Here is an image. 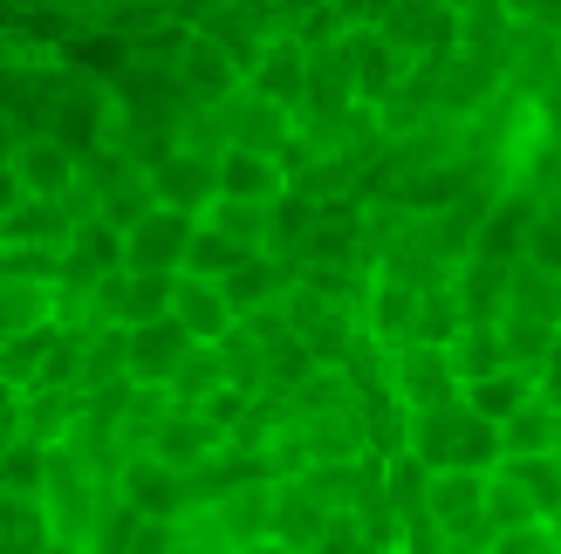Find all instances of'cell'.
<instances>
[{
	"instance_id": "cell-1",
	"label": "cell",
	"mask_w": 561,
	"mask_h": 554,
	"mask_svg": "<svg viewBox=\"0 0 561 554\" xmlns=\"http://www.w3.org/2000/svg\"><path fill=\"white\" fill-rule=\"evenodd\" d=\"M417 513L438 528L453 554H486V473H438L417 480Z\"/></svg>"
},
{
	"instance_id": "cell-2",
	"label": "cell",
	"mask_w": 561,
	"mask_h": 554,
	"mask_svg": "<svg viewBox=\"0 0 561 554\" xmlns=\"http://www.w3.org/2000/svg\"><path fill=\"white\" fill-rule=\"evenodd\" d=\"M383 383H390V397H398L411 418L417 411H445V404H459V370H453V349H425V343H398L383 356Z\"/></svg>"
},
{
	"instance_id": "cell-3",
	"label": "cell",
	"mask_w": 561,
	"mask_h": 554,
	"mask_svg": "<svg viewBox=\"0 0 561 554\" xmlns=\"http://www.w3.org/2000/svg\"><path fill=\"white\" fill-rule=\"evenodd\" d=\"M172 288L179 274H110L96 281V322L103 328H145V322H164L172 315Z\"/></svg>"
},
{
	"instance_id": "cell-4",
	"label": "cell",
	"mask_w": 561,
	"mask_h": 554,
	"mask_svg": "<svg viewBox=\"0 0 561 554\" xmlns=\"http://www.w3.org/2000/svg\"><path fill=\"white\" fill-rule=\"evenodd\" d=\"M301 446H308V465H363L370 459V411L350 391L343 404L301 418Z\"/></svg>"
},
{
	"instance_id": "cell-5",
	"label": "cell",
	"mask_w": 561,
	"mask_h": 554,
	"mask_svg": "<svg viewBox=\"0 0 561 554\" xmlns=\"http://www.w3.org/2000/svg\"><path fill=\"white\" fill-rule=\"evenodd\" d=\"M145 178H151V192H158V206L192 212V219H206V206L219 199V158L185 151V145H172V151H164Z\"/></svg>"
},
{
	"instance_id": "cell-6",
	"label": "cell",
	"mask_w": 561,
	"mask_h": 554,
	"mask_svg": "<svg viewBox=\"0 0 561 554\" xmlns=\"http://www.w3.org/2000/svg\"><path fill=\"white\" fill-rule=\"evenodd\" d=\"M172 76H179V96H185V109H219L227 96H240V62L219 42H206V35H185V48H179V62H172Z\"/></svg>"
},
{
	"instance_id": "cell-7",
	"label": "cell",
	"mask_w": 561,
	"mask_h": 554,
	"mask_svg": "<svg viewBox=\"0 0 561 554\" xmlns=\"http://www.w3.org/2000/svg\"><path fill=\"white\" fill-rule=\"evenodd\" d=\"M192 233H199V219H192V212L158 206L151 219H137V227L124 233V267H130V274H179Z\"/></svg>"
},
{
	"instance_id": "cell-8",
	"label": "cell",
	"mask_w": 561,
	"mask_h": 554,
	"mask_svg": "<svg viewBox=\"0 0 561 554\" xmlns=\"http://www.w3.org/2000/svg\"><path fill=\"white\" fill-rule=\"evenodd\" d=\"M117 507H130L137 520H172L185 513V473H172L164 459H151V452H137V459H124L117 465Z\"/></svg>"
},
{
	"instance_id": "cell-9",
	"label": "cell",
	"mask_w": 561,
	"mask_h": 554,
	"mask_svg": "<svg viewBox=\"0 0 561 554\" xmlns=\"http://www.w3.org/2000/svg\"><path fill=\"white\" fill-rule=\"evenodd\" d=\"M219 452H227V431H219L206 411H192V404H172V411L158 418V431H151V459H164L172 473L213 465Z\"/></svg>"
},
{
	"instance_id": "cell-10",
	"label": "cell",
	"mask_w": 561,
	"mask_h": 554,
	"mask_svg": "<svg viewBox=\"0 0 561 554\" xmlns=\"http://www.w3.org/2000/svg\"><path fill=\"white\" fill-rule=\"evenodd\" d=\"M192 349H199V343H192L172 315H164V322H145V328H124V377L164 391V383H172V370L185 363Z\"/></svg>"
},
{
	"instance_id": "cell-11",
	"label": "cell",
	"mask_w": 561,
	"mask_h": 554,
	"mask_svg": "<svg viewBox=\"0 0 561 554\" xmlns=\"http://www.w3.org/2000/svg\"><path fill=\"white\" fill-rule=\"evenodd\" d=\"M110 274H124V233L110 219H82L62 246V288L96 295V281H110Z\"/></svg>"
},
{
	"instance_id": "cell-12",
	"label": "cell",
	"mask_w": 561,
	"mask_h": 554,
	"mask_svg": "<svg viewBox=\"0 0 561 554\" xmlns=\"http://www.w3.org/2000/svg\"><path fill=\"white\" fill-rule=\"evenodd\" d=\"M247 90L261 103H274V109H301V96H308V42L301 35L267 42L254 55V69H247Z\"/></svg>"
},
{
	"instance_id": "cell-13",
	"label": "cell",
	"mask_w": 561,
	"mask_h": 554,
	"mask_svg": "<svg viewBox=\"0 0 561 554\" xmlns=\"http://www.w3.org/2000/svg\"><path fill=\"white\" fill-rule=\"evenodd\" d=\"M219 295H227V309H233V322H240V315H254V309L288 301V295H295V267L280 261V254H247L227 281H219Z\"/></svg>"
},
{
	"instance_id": "cell-14",
	"label": "cell",
	"mask_w": 561,
	"mask_h": 554,
	"mask_svg": "<svg viewBox=\"0 0 561 554\" xmlns=\"http://www.w3.org/2000/svg\"><path fill=\"white\" fill-rule=\"evenodd\" d=\"M14 178L27 199H62V192L82 178V158L62 145V137H27L21 158H14Z\"/></svg>"
},
{
	"instance_id": "cell-15",
	"label": "cell",
	"mask_w": 561,
	"mask_h": 554,
	"mask_svg": "<svg viewBox=\"0 0 561 554\" xmlns=\"http://www.w3.org/2000/svg\"><path fill=\"white\" fill-rule=\"evenodd\" d=\"M172 322L206 349L233 336V309H227V295H219V281H192V274H179V288H172Z\"/></svg>"
},
{
	"instance_id": "cell-16",
	"label": "cell",
	"mask_w": 561,
	"mask_h": 554,
	"mask_svg": "<svg viewBox=\"0 0 561 554\" xmlns=\"http://www.w3.org/2000/svg\"><path fill=\"white\" fill-rule=\"evenodd\" d=\"M288 192V172L267 151H219V199H247V206H274Z\"/></svg>"
},
{
	"instance_id": "cell-17",
	"label": "cell",
	"mask_w": 561,
	"mask_h": 554,
	"mask_svg": "<svg viewBox=\"0 0 561 554\" xmlns=\"http://www.w3.org/2000/svg\"><path fill=\"white\" fill-rule=\"evenodd\" d=\"M76 233V219L62 199H21L8 212V227H0V246H48V254H62Z\"/></svg>"
},
{
	"instance_id": "cell-18",
	"label": "cell",
	"mask_w": 561,
	"mask_h": 554,
	"mask_svg": "<svg viewBox=\"0 0 561 554\" xmlns=\"http://www.w3.org/2000/svg\"><path fill=\"white\" fill-rule=\"evenodd\" d=\"M398 76H404V55L390 48L377 27H356V103H390L398 96Z\"/></svg>"
},
{
	"instance_id": "cell-19",
	"label": "cell",
	"mask_w": 561,
	"mask_h": 554,
	"mask_svg": "<svg viewBox=\"0 0 561 554\" xmlns=\"http://www.w3.org/2000/svg\"><path fill=\"white\" fill-rule=\"evenodd\" d=\"M459 404L472 411V418H486V425H507L520 404H535V377H520V370H493L480 383H466Z\"/></svg>"
},
{
	"instance_id": "cell-20",
	"label": "cell",
	"mask_w": 561,
	"mask_h": 554,
	"mask_svg": "<svg viewBox=\"0 0 561 554\" xmlns=\"http://www.w3.org/2000/svg\"><path fill=\"white\" fill-rule=\"evenodd\" d=\"M55 343H62V328H55V322L27 328V336H14V343H0V383L27 397V391H35V383H42V370H48Z\"/></svg>"
},
{
	"instance_id": "cell-21",
	"label": "cell",
	"mask_w": 561,
	"mask_h": 554,
	"mask_svg": "<svg viewBox=\"0 0 561 554\" xmlns=\"http://www.w3.org/2000/svg\"><path fill=\"white\" fill-rule=\"evenodd\" d=\"M411 328H417V288L377 281V288H370V343L398 349V343H411Z\"/></svg>"
},
{
	"instance_id": "cell-22",
	"label": "cell",
	"mask_w": 561,
	"mask_h": 554,
	"mask_svg": "<svg viewBox=\"0 0 561 554\" xmlns=\"http://www.w3.org/2000/svg\"><path fill=\"white\" fill-rule=\"evenodd\" d=\"M213 349H219V370H227V391H240V397H261L267 391V343H254L233 322V336L213 343Z\"/></svg>"
},
{
	"instance_id": "cell-23",
	"label": "cell",
	"mask_w": 561,
	"mask_h": 554,
	"mask_svg": "<svg viewBox=\"0 0 561 554\" xmlns=\"http://www.w3.org/2000/svg\"><path fill=\"white\" fill-rule=\"evenodd\" d=\"M316 219H322V206L316 199H308V192H280V199L267 206V254H280V261H288L295 254V246L308 240V227H316Z\"/></svg>"
},
{
	"instance_id": "cell-24",
	"label": "cell",
	"mask_w": 561,
	"mask_h": 554,
	"mask_svg": "<svg viewBox=\"0 0 561 554\" xmlns=\"http://www.w3.org/2000/svg\"><path fill=\"white\" fill-rule=\"evenodd\" d=\"M247 254H254V246H240V240H227V233H213L206 219H199V233H192L179 274H192V281H227V274H233Z\"/></svg>"
},
{
	"instance_id": "cell-25",
	"label": "cell",
	"mask_w": 561,
	"mask_h": 554,
	"mask_svg": "<svg viewBox=\"0 0 561 554\" xmlns=\"http://www.w3.org/2000/svg\"><path fill=\"white\" fill-rule=\"evenodd\" d=\"M453 370H459V383H480V377H493V370H507L493 322H466L459 336H453Z\"/></svg>"
},
{
	"instance_id": "cell-26",
	"label": "cell",
	"mask_w": 561,
	"mask_h": 554,
	"mask_svg": "<svg viewBox=\"0 0 561 554\" xmlns=\"http://www.w3.org/2000/svg\"><path fill=\"white\" fill-rule=\"evenodd\" d=\"M164 391H172V404H192V411H199L206 397H219V391H227V370H219V349H192L185 356V363L172 370V383H164Z\"/></svg>"
},
{
	"instance_id": "cell-27",
	"label": "cell",
	"mask_w": 561,
	"mask_h": 554,
	"mask_svg": "<svg viewBox=\"0 0 561 554\" xmlns=\"http://www.w3.org/2000/svg\"><path fill=\"white\" fill-rule=\"evenodd\" d=\"M55 309V288H27V281H0V343L27 336V328H42Z\"/></svg>"
},
{
	"instance_id": "cell-28",
	"label": "cell",
	"mask_w": 561,
	"mask_h": 554,
	"mask_svg": "<svg viewBox=\"0 0 561 554\" xmlns=\"http://www.w3.org/2000/svg\"><path fill=\"white\" fill-rule=\"evenodd\" d=\"M500 446H507V459H541L554 452V411L535 397V404H520L507 425H500Z\"/></svg>"
},
{
	"instance_id": "cell-29",
	"label": "cell",
	"mask_w": 561,
	"mask_h": 554,
	"mask_svg": "<svg viewBox=\"0 0 561 554\" xmlns=\"http://www.w3.org/2000/svg\"><path fill=\"white\" fill-rule=\"evenodd\" d=\"M500 473H507V480L527 493V507H535L541 520L561 507V459H554V452H541V459H507Z\"/></svg>"
},
{
	"instance_id": "cell-30",
	"label": "cell",
	"mask_w": 561,
	"mask_h": 554,
	"mask_svg": "<svg viewBox=\"0 0 561 554\" xmlns=\"http://www.w3.org/2000/svg\"><path fill=\"white\" fill-rule=\"evenodd\" d=\"M520 528H541V513L527 507V493L507 473H486V534H520Z\"/></svg>"
},
{
	"instance_id": "cell-31",
	"label": "cell",
	"mask_w": 561,
	"mask_h": 554,
	"mask_svg": "<svg viewBox=\"0 0 561 554\" xmlns=\"http://www.w3.org/2000/svg\"><path fill=\"white\" fill-rule=\"evenodd\" d=\"M42 480H48V446L14 438V452L0 459V493H8V500H42Z\"/></svg>"
},
{
	"instance_id": "cell-32",
	"label": "cell",
	"mask_w": 561,
	"mask_h": 554,
	"mask_svg": "<svg viewBox=\"0 0 561 554\" xmlns=\"http://www.w3.org/2000/svg\"><path fill=\"white\" fill-rule=\"evenodd\" d=\"M316 370H322V363H316V349H308L301 336H280V343L267 349V397H295Z\"/></svg>"
},
{
	"instance_id": "cell-33",
	"label": "cell",
	"mask_w": 561,
	"mask_h": 554,
	"mask_svg": "<svg viewBox=\"0 0 561 554\" xmlns=\"http://www.w3.org/2000/svg\"><path fill=\"white\" fill-rule=\"evenodd\" d=\"M206 227L227 233L240 246H254V254H267V206H247V199H213L206 206Z\"/></svg>"
},
{
	"instance_id": "cell-34",
	"label": "cell",
	"mask_w": 561,
	"mask_h": 554,
	"mask_svg": "<svg viewBox=\"0 0 561 554\" xmlns=\"http://www.w3.org/2000/svg\"><path fill=\"white\" fill-rule=\"evenodd\" d=\"M520 261L527 267H541L561 281V206H541L535 212V227H527V246H520Z\"/></svg>"
},
{
	"instance_id": "cell-35",
	"label": "cell",
	"mask_w": 561,
	"mask_h": 554,
	"mask_svg": "<svg viewBox=\"0 0 561 554\" xmlns=\"http://www.w3.org/2000/svg\"><path fill=\"white\" fill-rule=\"evenodd\" d=\"M316 554H383V547L363 534V520H356V513H343V520H335V528L316 541Z\"/></svg>"
},
{
	"instance_id": "cell-36",
	"label": "cell",
	"mask_w": 561,
	"mask_h": 554,
	"mask_svg": "<svg viewBox=\"0 0 561 554\" xmlns=\"http://www.w3.org/2000/svg\"><path fill=\"white\" fill-rule=\"evenodd\" d=\"M486 554H561V547L548 541V528H520V534H500V541H486Z\"/></svg>"
},
{
	"instance_id": "cell-37",
	"label": "cell",
	"mask_w": 561,
	"mask_h": 554,
	"mask_svg": "<svg viewBox=\"0 0 561 554\" xmlns=\"http://www.w3.org/2000/svg\"><path fill=\"white\" fill-rule=\"evenodd\" d=\"M390 8H398V0H335L329 14H343V21H356V27H383Z\"/></svg>"
},
{
	"instance_id": "cell-38",
	"label": "cell",
	"mask_w": 561,
	"mask_h": 554,
	"mask_svg": "<svg viewBox=\"0 0 561 554\" xmlns=\"http://www.w3.org/2000/svg\"><path fill=\"white\" fill-rule=\"evenodd\" d=\"M27 199V192H21V178H14V164H0V227H8V212Z\"/></svg>"
},
{
	"instance_id": "cell-39",
	"label": "cell",
	"mask_w": 561,
	"mask_h": 554,
	"mask_svg": "<svg viewBox=\"0 0 561 554\" xmlns=\"http://www.w3.org/2000/svg\"><path fill=\"white\" fill-rule=\"evenodd\" d=\"M274 8L288 14V27H295V21H316V14H329L335 0H274Z\"/></svg>"
},
{
	"instance_id": "cell-40",
	"label": "cell",
	"mask_w": 561,
	"mask_h": 554,
	"mask_svg": "<svg viewBox=\"0 0 561 554\" xmlns=\"http://www.w3.org/2000/svg\"><path fill=\"white\" fill-rule=\"evenodd\" d=\"M21 145H27V137H21V124H8V117H0V164H14V158H21Z\"/></svg>"
},
{
	"instance_id": "cell-41",
	"label": "cell",
	"mask_w": 561,
	"mask_h": 554,
	"mask_svg": "<svg viewBox=\"0 0 561 554\" xmlns=\"http://www.w3.org/2000/svg\"><path fill=\"white\" fill-rule=\"evenodd\" d=\"M541 528H548V541H554V547H561V507H554V513H548V520H541Z\"/></svg>"
},
{
	"instance_id": "cell-42",
	"label": "cell",
	"mask_w": 561,
	"mask_h": 554,
	"mask_svg": "<svg viewBox=\"0 0 561 554\" xmlns=\"http://www.w3.org/2000/svg\"><path fill=\"white\" fill-rule=\"evenodd\" d=\"M554 459H561V411H554Z\"/></svg>"
},
{
	"instance_id": "cell-43",
	"label": "cell",
	"mask_w": 561,
	"mask_h": 554,
	"mask_svg": "<svg viewBox=\"0 0 561 554\" xmlns=\"http://www.w3.org/2000/svg\"><path fill=\"white\" fill-rule=\"evenodd\" d=\"M0 62H8V48H0Z\"/></svg>"
},
{
	"instance_id": "cell-44",
	"label": "cell",
	"mask_w": 561,
	"mask_h": 554,
	"mask_svg": "<svg viewBox=\"0 0 561 554\" xmlns=\"http://www.w3.org/2000/svg\"><path fill=\"white\" fill-rule=\"evenodd\" d=\"M554 328H561V315H554Z\"/></svg>"
}]
</instances>
